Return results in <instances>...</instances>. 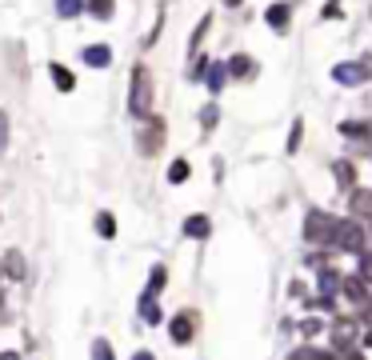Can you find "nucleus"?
<instances>
[{"label":"nucleus","mask_w":372,"mask_h":360,"mask_svg":"<svg viewBox=\"0 0 372 360\" xmlns=\"http://www.w3.org/2000/svg\"><path fill=\"white\" fill-rule=\"evenodd\" d=\"M128 112H132L137 120L152 116V73L144 64H137V68H132V80H128Z\"/></svg>","instance_id":"1"},{"label":"nucleus","mask_w":372,"mask_h":360,"mask_svg":"<svg viewBox=\"0 0 372 360\" xmlns=\"http://www.w3.org/2000/svg\"><path fill=\"white\" fill-rule=\"evenodd\" d=\"M364 244H368V232H364V224H360L356 216L336 221V228H333V249H340V252H364Z\"/></svg>","instance_id":"2"},{"label":"nucleus","mask_w":372,"mask_h":360,"mask_svg":"<svg viewBox=\"0 0 372 360\" xmlns=\"http://www.w3.org/2000/svg\"><path fill=\"white\" fill-rule=\"evenodd\" d=\"M333 228H336V216H328L324 209L304 212V240L309 244H333Z\"/></svg>","instance_id":"3"},{"label":"nucleus","mask_w":372,"mask_h":360,"mask_svg":"<svg viewBox=\"0 0 372 360\" xmlns=\"http://www.w3.org/2000/svg\"><path fill=\"white\" fill-rule=\"evenodd\" d=\"M164 144V120L161 116H144V128H140V152H161Z\"/></svg>","instance_id":"4"},{"label":"nucleus","mask_w":372,"mask_h":360,"mask_svg":"<svg viewBox=\"0 0 372 360\" xmlns=\"http://www.w3.org/2000/svg\"><path fill=\"white\" fill-rule=\"evenodd\" d=\"M168 336H173V345H188L197 336V312H176L168 321Z\"/></svg>","instance_id":"5"},{"label":"nucleus","mask_w":372,"mask_h":360,"mask_svg":"<svg viewBox=\"0 0 372 360\" xmlns=\"http://www.w3.org/2000/svg\"><path fill=\"white\" fill-rule=\"evenodd\" d=\"M340 292H345L348 300H352V304H364V300H368V280H364V276H340Z\"/></svg>","instance_id":"6"},{"label":"nucleus","mask_w":372,"mask_h":360,"mask_svg":"<svg viewBox=\"0 0 372 360\" xmlns=\"http://www.w3.org/2000/svg\"><path fill=\"white\" fill-rule=\"evenodd\" d=\"M348 204H352V216L356 221H372V192L368 188H352L348 192Z\"/></svg>","instance_id":"7"},{"label":"nucleus","mask_w":372,"mask_h":360,"mask_svg":"<svg viewBox=\"0 0 372 360\" xmlns=\"http://www.w3.org/2000/svg\"><path fill=\"white\" fill-rule=\"evenodd\" d=\"M0 268H4V273H8V280H25V252L20 249H8L4 252V256H0Z\"/></svg>","instance_id":"8"},{"label":"nucleus","mask_w":372,"mask_h":360,"mask_svg":"<svg viewBox=\"0 0 372 360\" xmlns=\"http://www.w3.org/2000/svg\"><path fill=\"white\" fill-rule=\"evenodd\" d=\"M333 80H336V85H364L368 76H364L360 61H352V64H336V68H333Z\"/></svg>","instance_id":"9"},{"label":"nucleus","mask_w":372,"mask_h":360,"mask_svg":"<svg viewBox=\"0 0 372 360\" xmlns=\"http://www.w3.org/2000/svg\"><path fill=\"white\" fill-rule=\"evenodd\" d=\"M228 76H236V80H252V76H256V61H252L248 52H236L232 61H228Z\"/></svg>","instance_id":"10"},{"label":"nucleus","mask_w":372,"mask_h":360,"mask_svg":"<svg viewBox=\"0 0 372 360\" xmlns=\"http://www.w3.org/2000/svg\"><path fill=\"white\" fill-rule=\"evenodd\" d=\"M80 61H85L88 68H108L112 64V49L108 44H88V49L80 52Z\"/></svg>","instance_id":"11"},{"label":"nucleus","mask_w":372,"mask_h":360,"mask_svg":"<svg viewBox=\"0 0 372 360\" xmlns=\"http://www.w3.org/2000/svg\"><path fill=\"white\" fill-rule=\"evenodd\" d=\"M264 20H268V28L285 32V28H288V20H292V4H285V0H280V4H273V8L264 13Z\"/></svg>","instance_id":"12"},{"label":"nucleus","mask_w":372,"mask_h":360,"mask_svg":"<svg viewBox=\"0 0 372 360\" xmlns=\"http://www.w3.org/2000/svg\"><path fill=\"white\" fill-rule=\"evenodd\" d=\"M212 232V221L204 216V212H192L185 221V236H192V240H204V236Z\"/></svg>","instance_id":"13"},{"label":"nucleus","mask_w":372,"mask_h":360,"mask_svg":"<svg viewBox=\"0 0 372 360\" xmlns=\"http://www.w3.org/2000/svg\"><path fill=\"white\" fill-rule=\"evenodd\" d=\"M224 80H228V64H221V61H212L209 64V73H204V85H209V92L216 97L224 88Z\"/></svg>","instance_id":"14"},{"label":"nucleus","mask_w":372,"mask_h":360,"mask_svg":"<svg viewBox=\"0 0 372 360\" xmlns=\"http://www.w3.org/2000/svg\"><path fill=\"white\" fill-rule=\"evenodd\" d=\"M164 285H168V268L164 264H152V273H149V285H144V297H161Z\"/></svg>","instance_id":"15"},{"label":"nucleus","mask_w":372,"mask_h":360,"mask_svg":"<svg viewBox=\"0 0 372 360\" xmlns=\"http://www.w3.org/2000/svg\"><path fill=\"white\" fill-rule=\"evenodd\" d=\"M49 73H52V85H56V92H73V88H76V76L68 73L64 64L52 61V64H49Z\"/></svg>","instance_id":"16"},{"label":"nucleus","mask_w":372,"mask_h":360,"mask_svg":"<svg viewBox=\"0 0 372 360\" xmlns=\"http://www.w3.org/2000/svg\"><path fill=\"white\" fill-rule=\"evenodd\" d=\"M85 13L97 16V20H112V13H116V0H85Z\"/></svg>","instance_id":"17"},{"label":"nucleus","mask_w":372,"mask_h":360,"mask_svg":"<svg viewBox=\"0 0 372 360\" xmlns=\"http://www.w3.org/2000/svg\"><path fill=\"white\" fill-rule=\"evenodd\" d=\"M340 137H348V140H372V125H364V120H345V125H340Z\"/></svg>","instance_id":"18"},{"label":"nucleus","mask_w":372,"mask_h":360,"mask_svg":"<svg viewBox=\"0 0 372 360\" xmlns=\"http://www.w3.org/2000/svg\"><path fill=\"white\" fill-rule=\"evenodd\" d=\"M333 176H336V185L348 188V192L356 188V173H352V164H348V161H336L333 164Z\"/></svg>","instance_id":"19"},{"label":"nucleus","mask_w":372,"mask_h":360,"mask_svg":"<svg viewBox=\"0 0 372 360\" xmlns=\"http://www.w3.org/2000/svg\"><path fill=\"white\" fill-rule=\"evenodd\" d=\"M352 336H356V324H352V321L333 324V345L336 348H348V345H352Z\"/></svg>","instance_id":"20"},{"label":"nucleus","mask_w":372,"mask_h":360,"mask_svg":"<svg viewBox=\"0 0 372 360\" xmlns=\"http://www.w3.org/2000/svg\"><path fill=\"white\" fill-rule=\"evenodd\" d=\"M137 309H140V316H144V324H161L164 321V312L156 309V297H140Z\"/></svg>","instance_id":"21"},{"label":"nucleus","mask_w":372,"mask_h":360,"mask_svg":"<svg viewBox=\"0 0 372 360\" xmlns=\"http://www.w3.org/2000/svg\"><path fill=\"white\" fill-rule=\"evenodd\" d=\"M80 13H85V0H56V16L61 20H76Z\"/></svg>","instance_id":"22"},{"label":"nucleus","mask_w":372,"mask_h":360,"mask_svg":"<svg viewBox=\"0 0 372 360\" xmlns=\"http://www.w3.org/2000/svg\"><path fill=\"white\" fill-rule=\"evenodd\" d=\"M321 292H324V300L333 292H340V273L336 268H321Z\"/></svg>","instance_id":"23"},{"label":"nucleus","mask_w":372,"mask_h":360,"mask_svg":"<svg viewBox=\"0 0 372 360\" xmlns=\"http://www.w3.org/2000/svg\"><path fill=\"white\" fill-rule=\"evenodd\" d=\"M188 176H192V164L188 161H173L168 164V185H185Z\"/></svg>","instance_id":"24"},{"label":"nucleus","mask_w":372,"mask_h":360,"mask_svg":"<svg viewBox=\"0 0 372 360\" xmlns=\"http://www.w3.org/2000/svg\"><path fill=\"white\" fill-rule=\"evenodd\" d=\"M97 232L104 236V240H112V236H116V216H112L108 209H104V212H97Z\"/></svg>","instance_id":"25"},{"label":"nucleus","mask_w":372,"mask_h":360,"mask_svg":"<svg viewBox=\"0 0 372 360\" xmlns=\"http://www.w3.org/2000/svg\"><path fill=\"white\" fill-rule=\"evenodd\" d=\"M216 120H221V108H216V104H204V108H200V128H204V132H212V128H216Z\"/></svg>","instance_id":"26"},{"label":"nucleus","mask_w":372,"mask_h":360,"mask_svg":"<svg viewBox=\"0 0 372 360\" xmlns=\"http://www.w3.org/2000/svg\"><path fill=\"white\" fill-rule=\"evenodd\" d=\"M212 28V16H200V25H197V32H192V40H188V52L197 56V49H200V40H204V32Z\"/></svg>","instance_id":"27"},{"label":"nucleus","mask_w":372,"mask_h":360,"mask_svg":"<svg viewBox=\"0 0 372 360\" xmlns=\"http://www.w3.org/2000/svg\"><path fill=\"white\" fill-rule=\"evenodd\" d=\"M92 360H116V356H112V345L104 340V336H97V340H92Z\"/></svg>","instance_id":"28"},{"label":"nucleus","mask_w":372,"mask_h":360,"mask_svg":"<svg viewBox=\"0 0 372 360\" xmlns=\"http://www.w3.org/2000/svg\"><path fill=\"white\" fill-rule=\"evenodd\" d=\"M209 56H197V61H192V68H188V80H204V73H209Z\"/></svg>","instance_id":"29"},{"label":"nucleus","mask_w":372,"mask_h":360,"mask_svg":"<svg viewBox=\"0 0 372 360\" xmlns=\"http://www.w3.org/2000/svg\"><path fill=\"white\" fill-rule=\"evenodd\" d=\"M300 137H304V120H292V132H288V152L300 149Z\"/></svg>","instance_id":"30"},{"label":"nucleus","mask_w":372,"mask_h":360,"mask_svg":"<svg viewBox=\"0 0 372 360\" xmlns=\"http://www.w3.org/2000/svg\"><path fill=\"white\" fill-rule=\"evenodd\" d=\"M324 20H336V16H345V8H340V4H336V0H328V4H324Z\"/></svg>","instance_id":"31"},{"label":"nucleus","mask_w":372,"mask_h":360,"mask_svg":"<svg viewBox=\"0 0 372 360\" xmlns=\"http://www.w3.org/2000/svg\"><path fill=\"white\" fill-rule=\"evenodd\" d=\"M321 328H324V324L316 321V316H309V321L300 324V333H304V336H316V333H321Z\"/></svg>","instance_id":"32"},{"label":"nucleus","mask_w":372,"mask_h":360,"mask_svg":"<svg viewBox=\"0 0 372 360\" xmlns=\"http://www.w3.org/2000/svg\"><path fill=\"white\" fill-rule=\"evenodd\" d=\"M360 324H364V328H372V297L360 304Z\"/></svg>","instance_id":"33"},{"label":"nucleus","mask_w":372,"mask_h":360,"mask_svg":"<svg viewBox=\"0 0 372 360\" xmlns=\"http://www.w3.org/2000/svg\"><path fill=\"white\" fill-rule=\"evenodd\" d=\"M360 276H364V280H372V252H364V256H360Z\"/></svg>","instance_id":"34"},{"label":"nucleus","mask_w":372,"mask_h":360,"mask_svg":"<svg viewBox=\"0 0 372 360\" xmlns=\"http://www.w3.org/2000/svg\"><path fill=\"white\" fill-rule=\"evenodd\" d=\"M4 144H8V116L0 112V152H4Z\"/></svg>","instance_id":"35"},{"label":"nucleus","mask_w":372,"mask_h":360,"mask_svg":"<svg viewBox=\"0 0 372 360\" xmlns=\"http://www.w3.org/2000/svg\"><path fill=\"white\" fill-rule=\"evenodd\" d=\"M340 360H364V352H356V348L348 345V348H340Z\"/></svg>","instance_id":"36"},{"label":"nucleus","mask_w":372,"mask_h":360,"mask_svg":"<svg viewBox=\"0 0 372 360\" xmlns=\"http://www.w3.org/2000/svg\"><path fill=\"white\" fill-rule=\"evenodd\" d=\"M312 360H340L336 352H324V348H312Z\"/></svg>","instance_id":"37"},{"label":"nucleus","mask_w":372,"mask_h":360,"mask_svg":"<svg viewBox=\"0 0 372 360\" xmlns=\"http://www.w3.org/2000/svg\"><path fill=\"white\" fill-rule=\"evenodd\" d=\"M288 360H312V348H297V352H292Z\"/></svg>","instance_id":"38"},{"label":"nucleus","mask_w":372,"mask_h":360,"mask_svg":"<svg viewBox=\"0 0 372 360\" xmlns=\"http://www.w3.org/2000/svg\"><path fill=\"white\" fill-rule=\"evenodd\" d=\"M360 68H364V76H372V52L368 56H360Z\"/></svg>","instance_id":"39"},{"label":"nucleus","mask_w":372,"mask_h":360,"mask_svg":"<svg viewBox=\"0 0 372 360\" xmlns=\"http://www.w3.org/2000/svg\"><path fill=\"white\" fill-rule=\"evenodd\" d=\"M224 8H240V4H244V0H221Z\"/></svg>","instance_id":"40"},{"label":"nucleus","mask_w":372,"mask_h":360,"mask_svg":"<svg viewBox=\"0 0 372 360\" xmlns=\"http://www.w3.org/2000/svg\"><path fill=\"white\" fill-rule=\"evenodd\" d=\"M132 360H156L152 352H132Z\"/></svg>","instance_id":"41"},{"label":"nucleus","mask_w":372,"mask_h":360,"mask_svg":"<svg viewBox=\"0 0 372 360\" xmlns=\"http://www.w3.org/2000/svg\"><path fill=\"white\" fill-rule=\"evenodd\" d=\"M0 360H20V352H0Z\"/></svg>","instance_id":"42"},{"label":"nucleus","mask_w":372,"mask_h":360,"mask_svg":"<svg viewBox=\"0 0 372 360\" xmlns=\"http://www.w3.org/2000/svg\"><path fill=\"white\" fill-rule=\"evenodd\" d=\"M364 345H368V348H372V328H368V333H364Z\"/></svg>","instance_id":"43"},{"label":"nucleus","mask_w":372,"mask_h":360,"mask_svg":"<svg viewBox=\"0 0 372 360\" xmlns=\"http://www.w3.org/2000/svg\"><path fill=\"white\" fill-rule=\"evenodd\" d=\"M0 273H4V268H0ZM0 304H4V285H0Z\"/></svg>","instance_id":"44"},{"label":"nucleus","mask_w":372,"mask_h":360,"mask_svg":"<svg viewBox=\"0 0 372 360\" xmlns=\"http://www.w3.org/2000/svg\"><path fill=\"white\" fill-rule=\"evenodd\" d=\"M368 224H372V221H368Z\"/></svg>","instance_id":"45"}]
</instances>
